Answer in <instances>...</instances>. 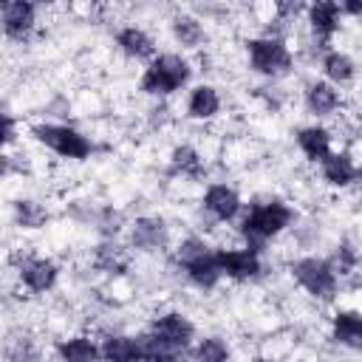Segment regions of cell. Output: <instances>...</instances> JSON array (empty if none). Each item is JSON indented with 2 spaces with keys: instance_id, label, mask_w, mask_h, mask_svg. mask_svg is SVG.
<instances>
[{
  "instance_id": "1",
  "label": "cell",
  "mask_w": 362,
  "mask_h": 362,
  "mask_svg": "<svg viewBox=\"0 0 362 362\" xmlns=\"http://www.w3.org/2000/svg\"><path fill=\"white\" fill-rule=\"evenodd\" d=\"M291 221H294L291 204H286L277 195H257L249 204V209L238 218V232L246 249L263 252L269 240H274L291 226Z\"/></svg>"
},
{
  "instance_id": "2",
  "label": "cell",
  "mask_w": 362,
  "mask_h": 362,
  "mask_svg": "<svg viewBox=\"0 0 362 362\" xmlns=\"http://www.w3.org/2000/svg\"><path fill=\"white\" fill-rule=\"evenodd\" d=\"M192 79V65L187 57L175 54V51H164L156 54L147 68L139 76V90L156 99H167L173 93H178L181 88H187Z\"/></svg>"
},
{
  "instance_id": "3",
  "label": "cell",
  "mask_w": 362,
  "mask_h": 362,
  "mask_svg": "<svg viewBox=\"0 0 362 362\" xmlns=\"http://www.w3.org/2000/svg\"><path fill=\"white\" fill-rule=\"evenodd\" d=\"M173 257H175L178 269L184 272V277L201 291H212L223 280L218 272V263H215V246L201 235L181 238L178 246L173 249Z\"/></svg>"
},
{
  "instance_id": "4",
  "label": "cell",
  "mask_w": 362,
  "mask_h": 362,
  "mask_svg": "<svg viewBox=\"0 0 362 362\" xmlns=\"http://www.w3.org/2000/svg\"><path fill=\"white\" fill-rule=\"evenodd\" d=\"M288 272H291V280L320 303H331L339 291V277H337L334 266L328 263V257L303 255L288 263Z\"/></svg>"
},
{
  "instance_id": "5",
  "label": "cell",
  "mask_w": 362,
  "mask_h": 362,
  "mask_svg": "<svg viewBox=\"0 0 362 362\" xmlns=\"http://www.w3.org/2000/svg\"><path fill=\"white\" fill-rule=\"evenodd\" d=\"M246 62L257 76L266 79H277L291 74L294 68V54L286 42V37H252L246 40Z\"/></svg>"
},
{
  "instance_id": "6",
  "label": "cell",
  "mask_w": 362,
  "mask_h": 362,
  "mask_svg": "<svg viewBox=\"0 0 362 362\" xmlns=\"http://www.w3.org/2000/svg\"><path fill=\"white\" fill-rule=\"evenodd\" d=\"M31 139L40 141L45 150L71 158V161H85L93 153V141L90 136H85L82 130L71 127V124H59V122H37L31 124Z\"/></svg>"
},
{
  "instance_id": "7",
  "label": "cell",
  "mask_w": 362,
  "mask_h": 362,
  "mask_svg": "<svg viewBox=\"0 0 362 362\" xmlns=\"http://www.w3.org/2000/svg\"><path fill=\"white\" fill-rule=\"evenodd\" d=\"M215 263L221 277L235 280V283H249L257 280L263 272V260L260 252L246 249V246H226V249H215Z\"/></svg>"
},
{
  "instance_id": "8",
  "label": "cell",
  "mask_w": 362,
  "mask_h": 362,
  "mask_svg": "<svg viewBox=\"0 0 362 362\" xmlns=\"http://www.w3.org/2000/svg\"><path fill=\"white\" fill-rule=\"evenodd\" d=\"M161 345L167 348H178V351H189L192 339H195V322L184 314V311H161L150 320V328H147Z\"/></svg>"
},
{
  "instance_id": "9",
  "label": "cell",
  "mask_w": 362,
  "mask_h": 362,
  "mask_svg": "<svg viewBox=\"0 0 362 362\" xmlns=\"http://www.w3.org/2000/svg\"><path fill=\"white\" fill-rule=\"evenodd\" d=\"M305 23H308V31H311V37L317 42V51L325 54L328 45H331V40L342 28L339 3H334V0H317V3L305 6Z\"/></svg>"
},
{
  "instance_id": "10",
  "label": "cell",
  "mask_w": 362,
  "mask_h": 362,
  "mask_svg": "<svg viewBox=\"0 0 362 362\" xmlns=\"http://www.w3.org/2000/svg\"><path fill=\"white\" fill-rule=\"evenodd\" d=\"M14 263H17V277H20L23 288H28L31 294H45L59 280V266L51 257L20 255V257H14Z\"/></svg>"
},
{
  "instance_id": "11",
  "label": "cell",
  "mask_w": 362,
  "mask_h": 362,
  "mask_svg": "<svg viewBox=\"0 0 362 362\" xmlns=\"http://www.w3.org/2000/svg\"><path fill=\"white\" fill-rule=\"evenodd\" d=\"M201 206H204V212H206L215 223H232V221H238L240 212H243L240 192H238L235 187H229V184H221V181H215V184H209V187L204 189Z\"/></svg>"
},
{
  "instance_id": "12",
  "label": "cell",
  "mask_w": 362,
  "mask_h": 362,
  "mask_svg": "<svg viewBox=\"0 0 362 362\" xmlns=\"http://www.w3.org/2000/svg\"><path fill=\"white\" fill-rule=\"evenodd\" d=\"M170 240V226L161 215H141L127 226V246L136 252H161Z\"/></svg>"
},
{
  "instance_id": "13",
  "label": "cell",
  "mask_w": 362,
  "mask_h": 362,
  "mask_svg": "<svg viewBox=\"0 0 362 362\" xmlns=\"http://www.w3.org/2000/svg\"><path fill=\"white\" fill-rule=\"evenodd\" d=\"M37 28V6L28 0H14L0 8V31L11 42H25Z\"/></svg>"
},
{
  "instance_id": "14",
  "label": "cell",
  "mask_w": 362,
  "mask_h": 362,
  "mask_svg": "<svg viewBox=\"0 0 362 362\" xmlns=\"http://www.w3.org/2000/svg\"><path fill=\"white\" fill-rule=\"evenodd\" d=\"M320 175L328 187L334 189H348L356 184L359 178V164L348 150H331L322 161H320Z\"/></svg>"
},
{
  "instance_id": "15",
  "label": "cell",
  "mask_w": 362,
  "mask_h": 362,
  "mask_svg": "<svg viewBox=\"0 0 362 362\" xmlns=\"http://www.w3.org/2000/svg\"><path fill=\"white\" fill-rule=\"evenodd\" d=\"M303 107L314 119H328L342 107V90L328 85L325 79H314L303 90Z\"/></svg>"
},
{
  "instance_id": "16",
  "label": "cell",
  "mask_w": 362,
  "mask_h": 362,
  "mask_svg": "<svg viewBox=\"0 0 362 362\" xmlns=\"http://www.w3.org/2000/svg\"><path fill=\"white\" fill-rule=\"evenodd\" d=\"M221 107H223V99H221L218 88L209 85V82L192 85L189 93H187V102H184V113L192 122H209L221 113Z\"/></svg>"
},
{
  "instance_id": "17",
  "label": "cell",
  "mask_w": 362,
  "mask_h": 362,
  "mask_svg": "<svg viewBox=\"0 0 362 362\" xmlns=\"http://www.w3.org/2000/svg\"><path fill=\"white\" fill-rule=\"evenodd\" d=\"M294 141H297V150L308 158V161H314V164H320L331 150H334V136H331V130L325 127V124H305V127H300L297 133H294Z\"/></svg>"
},
{
  "instance_id": "18",
  "label": "cell",
  "mask_w": 362,
  "mask_h": 362,
  "mask_svg": "<svg viewBox=\"0 0 362 362\" xmlns=\"http://www.w3.org/2000/svg\"><path fill=\"white\" fill-rule=\"evenodd\" d=\"M331 339L339 348L359 351L362 348V314L356 308H339L331 317Z\"/></svg>"
},
{
  "instance_id": "19",
  "label": "cell",
  "mask_w": 362,
  "mask_h": 362,
  "mask_svg": "<svg viewBox=\"0 0 362 362\" xmlns=\"http://www.w3.org/2000/svg\"><path fill=\"white\" fill-rule=\"evenodd\" d=\"M54 354H57V362H102L99 342L93 337H88V334L62 337L54 345Z\"/></svg>"
},
{
  "instance_id": "20",
  "label": "cell",
  "mask_w": 362,
  "mask_h": 362,
  "mask_svg": "<svg viewBox=\"0 0 362 362\" xmlns=\"http://www.w3.org/2000/svg\"><path fill=\"white\" fill-rule=\"evenodd\" d=\"M320 68H322V76L328 85L334 88H345L356 79V62L351 54L339 51V48H328L322 57H320Z\"/></svg>"
},
{
  "instance_id": "21",
  "label": "cell",
  "mask_w": 362,
  "mask_h": 362,
  "mask_svg": "<svg viewBox=\"0 0 362 362\" xmlns=\"http://www.w3.org/2000/svg\"><path fill=\"white\" fill-rule=\"evenodd\" d=\"M116 48L130 59H153L156 57V40L141 25H122L116 31Z\"/></svg>"
},
{
  "instance_id": "22",
  "label": "cell",
  "mask_w": 362,
  "mask_h": 362,
  "mask_svg": "<svg viewBox=\"0 0 362 362\" xmlns=\"http://www.w3.org/2000/svg\"><path fill=\"white\" fill-rule=\"evenodd\" d=\"M99 354H102V362H144L139 337L133 334H107L99 342Z\"/></svg>"
},
{
  "instance_id": "23",
  "label": "cell",
  "mask_w": 362,
  "mask_h": 362,
  "mask_svg": "<svg viewBox=\"0 0 362 362\" xmlns=\"http://www.w3.org/2000/svg\"><path fill=\"white\" fill-rule=\"evenodd\" d=\"M170 170L175 175H181V178H192L195 181V178H201L206 173V164H204V156L192 144L181 141V144H175L170 150Z\"/></svg>"
},
{
  "instance_id": "24",
  "label": "cell",
  "mask_w": 362,
  "mask_h": 362,
  "mask_svg": "<svg viewBox=\"0 0 362 362\" xmlns=\"http://www.w3.org/2000/svg\"><path fill=\"white\" fill-rule=\"evenodd\" d=\"M170 34L181 48H201V42L206 40V31H204L201 20L192 17V14H184V11L170 20Z\"/></svg>"
},
{
  "instance_id": "25",
  "label": "cell",
  "mask_w": 362,
  "mask_h": 362,
  "mask_svg": "<svg viewBox=\"0 0 362 362\" xmlns=\"http://www.w3.org/2000/svg\"><path fill=\"white\" fill-rule=\"evenodd\" d=\"M11 218H14V226L20 229H42L48 223V206L34 201V198H17L11 204Z\"/></svg>"
},
{
  "instance_id": "26",
  "label": "cell",
  "mask_w": 362,
  "mask_h": 362,
  "mask_svg": "<svg viewBox=\"0 0 362 362\" xmlns=\"http://www.w3.org/2000/svg\"><path fill=\"white\" fill-rule=\"evenodd\" d=\"M93 269L102 274H122L127 269V252L116 240H102L93 249Z\"/></svg>"
},
{
  "instance_id": "27",
  "label": "cell",
  "mask_w": 362,
  "mask_h": 362,
  "mask_svg": "<svg viewBox=\"0 0 362 362\" xmlns=\"http://www.w3.org/2000/svg\"><path fill=\"white\" fill-rule=\"evenodd\" d=\"M189 359L192 362H229L232 359V348H229V342L223 337L206 334L195 345H189Z\"/></svg>"
},
{
  "instance_id": "28",
  "label": "cell",
  "mask_w": 362,
  "mask_h": 362,
  "mask_svg": "<svg viewBox=\"0 0 362 362\" xmlns=\"http://www.w3.org/2000/svg\"><path fill=\"white\" fill-rule=\"evenodd\" d=\"M136 337H139L141 359H144V362H187V351H178V348H167V345H161L150 331L136 334Z\"/></svg>"
},
{
  "instance_id": "29",
  "label": "cell",
  "mask_w": 362,
  "mask_h": 362,
  "mask_svg": "<svg viewBox=\"0 0 362 362\" xmlns=\"http://www.w3.org/2000/svg\"><path fill=\"white\" fill-rule=\"evenodd\" d=\"M328 263L334 266V272H337L339 280H342L345 274H354L356 266H359V249H356V243H354V240H342V243L337 246L334 257H328Z\"/></svg>"
},
{
  "instance_id": "30",
  "label": "cell",
  "mask_w": 362,
  "mask_h": 362,
  "mask_svg": "<svg viewBox=\"0 0 362 362\" xmlns=\"http://www.w3.org/2000/svg\"><path fill=\"white\" fill-rule=\"evenodd\" d=\"M6 356L11 359V362H34V345H31V339L23 334H17V337H8L6 339Z\"/></svg>"
},
{
  "instance_id": "31",
  "label": "cell",
  "mask_w": 362,
  "mask_h": 362,
  "mask_svg": "<svg viewBox=\"0 0 362 362\" xmlns=\"http://www.w3.org/2000/svg\"><path fill=\"white\" fill-rule=\"evenodd\" d=\"M14 139H17V122H14L8 113L0 110V150L8 147Z\"/></svg>"
},
{
  "instance_id": "32",
  "label": "cell",
  "mask_w": 362,
  "mask_h": 362,
  "mask_svg": "<svg viewBox=\"0 0 362 362\" xmlns=\"http://www.w3.org/2000/svg\"><path fill=\"white\" fill-rule=\"evenodd\" d=\"M20 167L14 164V156H6V153H0V178L3 175H11V173H17Z\"/></svg>"
},
{
  "instance_id": "33",
  "label": "cell",
  "mask_w": 362,
  "mask_h": 362,
  "mask_svg": "<svg viewBox=\"0 0 362 362\" xmlns=\"http://www.w3.org/2000/svg\"><path fill=\"white\" fill-rule=\"evenodd\" d=\"M339 11H342V17L348 14V17H359L362 14V3H339Z\"/></svg>"
},
{
  "instance_id": "34",
  "label": "cell",
  "mask_w": 362,
  "mask_h": 362,
  "mask_svg": "<svg viewBox=\"0 0 362 362\" xmlns=\"http://www.w3.org/2000/svg\"><path fill=\"white\" fill-rule=\"evenodd\" d=\"M255 362H277V359H272V356H257Z\"/></svg>"
},
{
  "instance_id": "35",
  "label": "cell",
  "mask_w": 362,
  "mask_h": 362,
  "mask_svg": "<svg viewBox=\"0 0 362 362\" xmlns=\"http://www.w3.org/2000/svg\"><path fill=\"white\" fill-rule=\"evenodd\" d=\"M34 362H40V359H34Z\"/></svg>"
}]
</instances>
